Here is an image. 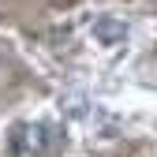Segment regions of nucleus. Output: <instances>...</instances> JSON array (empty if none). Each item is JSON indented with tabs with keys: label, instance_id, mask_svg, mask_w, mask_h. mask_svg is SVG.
Here are the masks:
<instances>
[{
	"label": "nucleus",
	"instance_id": "f257e3e1",
	"mask_svg": "<svg viewBox=\"0 0 157 157\" xmlns=\"http://www.w3.org/2000/svg\"><path fill=\"white\" fill-rule=\"evenodd\" d=\"M49 146H52V131H49V124L19 120V124H11L8 139H4V157H45Z\"/></svg>",
	"mask_w": 157,
	"mask_h": 157
},
{
	"label": "nucleus",
	"instance_id": "f03ea898",
	"mask_svg": "<svg viewBox=\"0 0 157 157\" xmlns=\"http://www.w3.org/2000/svg\"><path fill=\"white\" fill-rule=\"evenodd\" d=\"M90 34H94V41L97 45H124L127 41V23H120V19H112V15H97L94 23H90Z\"/></svg>",
	"mask_w": 157,
	"mask_h": 157
}]
</instances>
